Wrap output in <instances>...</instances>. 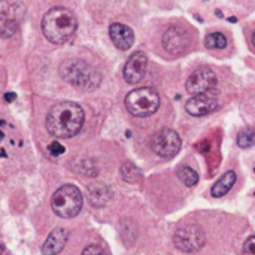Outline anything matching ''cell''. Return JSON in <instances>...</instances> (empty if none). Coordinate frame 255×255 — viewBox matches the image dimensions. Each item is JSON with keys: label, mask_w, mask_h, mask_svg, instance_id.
<instances>
[{"label": "cell", "mask_w": 255, "mask_h": 255, "mask_svg": "<svg viewBox=\"0 0 255 255\" xmlns=\"http://www.w3.org/2000/svg\"><path fill=\"white\" fill-rule=\"evenodd\" d=\"M15 28H16V22L12 9L4 1H0V36L3 37L12 36Z\"/></svg>", "instance_id": "obj_15"}, {"label": "cell", "mask_w": 255, "mask_h": 255, "mask_svg": "<svg viewBox=\"0 0 255 255\" xmlns=\"http://www.w3.org/2000/svg\"><path fill=\"white\" fill-rule=\"evenodd\" d=\"M229 21H230V22H236V21H238V18H236V16H230V18H229Z\"/></svg>", "instance_id": "obj_26"}, {"label": "cell", "mask_w": 255, "mask_h": 255, "mask_svg": "<svg viewBox=\"0 0 255 255\" xmlns=\"http://www.w3.org/2000/svg\"><path fill=\"white\" fill-rule=\"evenodd\" d=\"M146 67H148V57L145 52L137 51L134 52L126 63L124 66V79L128 84H137L143 79L145 73H146Z\"/></svg>", "instance_id": "obj_12"}, {"label": "cell", "mask_w": 255, "mask_h": 255, "mask_svg": "<svg viewBox=\"0 0 255 255\" xmlns=\"http://www.w3.org/2000/svg\"><path fill=\"white\" fill-rule=\"evenodd\" d=\"M69 239V233L66 229H55L49 233V236L46 238L43 247H42V253L43 255H57L58 253L63 251V248L66 247Z\"/></svg>", "instance_id": "obj_14"}, {"label": "cell", "mask_w": 255, "mask_h": 255, "mask_svg": "<svg viewBox=\"0 0 255 255\" xmlns=\"http://www.w3.org/2000/svg\"><path fill=\"white\" fill-rule=\"evenodd\" d=\"M205 45L209 49H223L227 46V37L221 31H214L205 37Z\"/></svg>", "instance_id": "obj_18"}, {"label": "cell", "mask_w": 255, "mask_h": 255, "mask_svg": "<svg viewBox=\"0 0 255 255\" xmlns=\"http://www.w3.org/2000/svg\"><path fill=\"white\" fill-rule=\"evenodd\" d=\"M3 251H4V247H3V244H1V241H0V255L3 254Z\"/></svg>", "instance_id": "obj_27"}, {"label": "cell", "mask_w": 255, "mask_h": 255, "mask_svg": "<svg viewBox=\"0 0 255 255\" xmlns=\"http://www.w3.org/2000/svg\"><path fill=\"white\" fill-rule=\"evenodd\" d=\"M253 43H254V46H255V31H254V34H253Z\"/></svg>", "instance_id": "obj_28"}, {"label": "cell", "mask_w": 255, "mask_h": 255, "mask_svg": "<svg viewBox=\"0 0 255 255\" xmlns=\"http://www.w3.org/2000/svg\"><path fill=\"white\" fill-rule=\"evenodd\" d=\"M244 251L247 255H255V236H251L245 245H244Z\"/></svg>", "instance_id": "obj_24"}, {"label": "cell", "mask_w": 255, "mask_h": 255, "mask_svg": "<svg viewBox=\"0 0 255 255\" xmlns=\"http://www.w3.org/2000/svg\"><path fill=\"white\" fill-rule=\"evenodd\" d=\"M217 82H218L217 75L211 67H199L188 76L185 88L193 96L206 94L217 87Z\"/></svg>", "instance_id": "obj_8"}, {"label": "cell", "mask_w": 255, "mask_h": 255, "mask_svg": "<svg viewBox=\"0 0 255 255\" xmlns=\"http://www.w3.org/2000/svg\"><path fill=\"white\" fill-rule=\"evenodd\" d=\"M178 178L187 185V187H193L199 182V175L194 169H191L190 166H184L178 170Z\"/></svg>", "instance_id": "obj_19"}, {"label": "cell", "mask_w": 255, "mask_h": 255, "mask_svg": "<svg viewBox=\"0 0 255 255\" xmlns=\"http://www.w3.org/2000/svg\"><path fill=\"white\" fill-rule=\"evenodd\" d=\"M205 233L199 226L190 224V226H184L182 229H179L175 236H173V242L176 245L178 250L184 251V253H196L200 251L205 245Z\"/></svg>", "instance_id": "obj_7"}, {"label": "cell", "mask_w": 255, "mask_h": 255, "mask_svg": "<svg viewBox=\"0 0 255 255\" xmlns=\"http://www.w3.org/2000/svg\"><path fill=\"white\" fill-rule=\"evenodd\" d=\"M235 182H236V173L233 170H229L214 184V187L211 190V194L214 197H223L233 188Z\"/></svg>", "instance_id": "obj_16"}, {"label": "cell", "mask_w": 255, "mask_h": 255, "mask_svg": "<svg viewBox=\"0 0 255 255\" xmlns=\"http://www.w3.org/2000/svg\"><path fill=\"white\" fill-rule=\"evenodd\" d=\"M121 173H123V178L130 184H134L140 178V172L133 163H126L121 169Z\"/></svg>", "instance_id": "obj_21"}, {"label": "cell", "mask_w": 255, "mask_h": 255, "mask_svg": "<svg viewBox=\"0 0 255 255\" xmlns=\"http://www.w3.org/2000/svg\"><path fill=\"white\" fill-rule=\"evenodd\" d=\"M109 197V190L105 185H94L90 188V200L94 206H103L105 203H108Z\"/></svg>", "instance_id": "obj_17"}, {"label": "cell", "mask_w": 255, "mask_h": 255, "mask_svg": "<svg viewBox=\"0 0 255 255\" xmlns=\"http://www.w3.org/2000/svg\"><path fill=\"white\" fill-rule=\"evenodd\" d=\"M255 142V130L251 127L244 128L239 134H238V145L241 148H251Z\"/></svg>", "instance_id": "obj_20"}, {"label": "cell", "mask_w": 255, "mask_h": 255, "mask_svg": "<svg viewBox=\"0 0 255 255\" xmlns=\"http://www.w3.org/2000/svg\"><path fill=\"white\" fill-rule=\"evenodd\" d=\"M22 146L18 130L4 120H0V160L16 154Z\"/></svg>", "instance_id": "obj_10"}, {"label": "cell", "mask_w": 255, "mask_h": 255, "mask_svg": "<svg viewBox=\"0 0 255 255\" xmlns=\"http://www.w3.org/2000/svg\"><path fill=\"white\" fill-rule=\"evenodd\" d=\"M126 106L128 112L139 118L154 115L160 108V96L151 87H142L130 91L126 97Z\"/></svg>", "instance_id": "obj_4"}, {"label": "cell", "mask_w": 255, "mask_h": 255, "mask_svg": "<svg viewBox=\"0 0 255 255\" xmlns=\"http://www.w3.org/2000/svg\"><path fill=\"white\" fill-rule=\"evenodd\" d=\"M51 208L60 218H73L82 209V194L75 185H63L54 193Z\"/></svg>", "instance_id": "obj_5"}, {"label": "cell", "mask_w": 255, "mask_h": 255, "mask_svg": "<svg viewBox=\"0 0 255 255\" xmlns=\"http://www.w3.org/2000/svg\"><path fill=\"white\" fill-rule=\"evenodd\" d=\"M84 120V111L79 105L73 102H60L49 109L46 128L55 139H69L81 131Z\"/></svg>", "instance_id": "obj_1"}, {"label": "cell", "mask_w": 255, "mask_h": 255, "mask_svg": "<svg viewBox=\"0 0 255 255\" xmlns=\"http://www.w3.org/2000/svg\"><path fill=\"white\" fill-rule=\"evenodd\" d=\"M109 36L111 40L114 42V45L121 49V51H127L133 46L134 43V33L133 30L121 22H114L109 27Z\"/></svg>", "instance_id": "obj_13"}, {"label": "cell", "mask_w": 255, "mask_h": 255, "mask_svg": "<svg viewBox=\"0 0 255 255\" xmlns=\"http://www.w3.org/2000/svg\"><path fill=\"white\" fill-rule=\"evenodd\" d=\"M181 145H182V142H181L179 134L172 128H163V130L157 131L151 142L152 151L157 155L164 157V158L175 157L181 151Z\"/></svg>", "instance_id": "obj_6"}, {"label": "cell", "mask_w": 255, "mask_h": 255, "mask_svg": "<svg viewBox=\"0 0 255 255\" xmlns=\"http://www.w3.org/2000/svg\"><path fill=\"white\" fill-rule=\"evenodd\" d=\"M48 152L52 155V157H58L64 152V146L58 142H52L49 146H48Z\"/></svg>", "instance_id": "obj_22"}, {"label": "cell", "mask_w": 255, "mask_h": 255, "mask_svg": "<svg viewBox=\"0 0 255 255\" xmlns=\"http://www.w3.org/2000/svg\"><path fill=\"white\" fill-rule=\"evenodd\" d=\"M220 106L217 96L211 91L206 94H197L193 96L187 103H185V109L190 115L193 117H203L208 115L214 111H217Z\"/></svg>", "instance_id": "obj_11"}, {"label": "cell", "mask_w": 255, "mask_h": 255, "mask_svg": "<svg viewBox=\"0 0 255 255\" xmlns=\"http://www.w3.org/2000/svg\"><path fill=\"white\" fill-rule=\"evenodd\" d=\"M191 43L188 31L181 25H172L163 34V46L172 55H181Z\"/></svg>", "instance_id": "obj_9"}, {"label": "cell", "mask_w": 255, "mask_h": 255, "mask_svg": "<svg viewBox=\"0 0 255 255\" xmlns=\"http://www.w3.org/2000/svg\"><path fill=\"white\" fill-rule=\"evenodd\" d=\"M60 73L64 81L79 90L91 91L99 87L102 76L96 67L81 60H69L60 66Z\"/></svg>", "instance_id": "obj_3"}, {"label": "cell", "mask_w": 255, "mask_h": 255, "mask_svg": "<svg viewBox=\"0 0 255 255\" xmlns=\"http://www.w3.org/2000/svg\"><path fill=\"white\" fill-rule=\"evenodd\" d=\"M15 99H16V94H15V93H6V94H4V100H6L7 103L13 102Z\"/></svg>", "instance_id": "obj_25"}, {"label": "cell", "mask_w": 255, "mask_h": 255, "mask_svg": "<svg viewBox=\"0 0 255 255\" xmlns=\"http://www.w3.org/2000/svg\"><path fill=\"white\" fill-rule=\"evenodd\" d=\"M82 255H106V254H105V251H103L100 247H97V245H88V247L84 250Z\"/></svg>", "instance_id": "obj_23"}, {"label": "cell", "mask_w": 255, "mask_h": 255, "mask_svg": "<svg viewBox=\"0 0 255 255\" xmlns=\"http://www.w3.org/2000/svg\"><path fill=\"white\" fill-rule=\"evenodd\" d=\"M78 27L75 13L63 6L49 9L42 19V31L52 43H66L72 39Z\"/></svg>", "instance_id": "obj_2"}]
</instances>
